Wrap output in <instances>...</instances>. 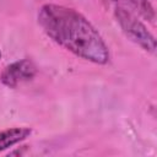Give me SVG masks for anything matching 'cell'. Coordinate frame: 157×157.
Instances as JSON below:
<instances>
[{"mask_svg": "<svg viewBox=\"0 0 157 157\" xmlns=\"http://www.w3.org/2000/svg\"><path fill=\"white\" fill-rule=\"evenodd\" d=\"M38 23L56 44L93 64L109 61V50L94 26L78 11L56 4H44L38 12Z\"/></svg>", "mask_w": 157, "mask_h": 157, "instance_id": "obj_1", "label": "cell"}, {"mask_svg": "<svg viewBox=\"0 0 157 157\" xmlns=\"http://www.w3.org/2000/svg\"><path fill=\"white\" fill-rule=\"evenodd\" d=\"M114 17L123 33L135 44L148 53L156 50V38L147 27L126 7L117 5L114 7Z\"/></svg>", "mask_w": 157, "mask_h": 157, "instance_id": "obj_2", "label": "cell"}, {"mask_svg": "<svg viewBox=\"0 0 157 157\" xmlns=\"http://www.w3.org/2000/svg\"><path fill=\"white\" fill-rule=\"evenodd\" d=\"M37 74L36 64L29 59H21L7 65L1 75L0 81L9 88H16L18 85L32 80Z\"/></svg>", "mask_w": 157, "mask_h": 157, "instance_id": "obj_3", "label": "cell"}, {"mask_svg": "<svg viewBox=\"0 0 157 157\" xmlns=\"http://www.w3.org/2000/svg\"><path fill=\"white\" fill-rule=\"evenodd\" d=\"M32 129L21 126V128H9L0 131V152L20 144L21 141L29 137Z\"/></svg>", "mask_w": 157, "mask_h": 157, "instance_id": "obj_4", "label": "cell"}, {"mask_svg": "<svg viewBox=\"0 0 157 157\" xmlns=\"http://www.w3.org/2000/svg\"><path fill=\"white\" fill-rule=\"evenodd\" d=\"M126 2L131 9H134V11H136L145 20L150 22L155 21V17H156L155 10L148 0H126Z\"/></svg>", "mask_w": 157, "mask_h": 157, "instance_id": "obj_5", "label": "cell"}, {"mask_svg": "<svg viewBox=\"0 0 157 157\" xmlns=\"http://www.w3.org/2000/svg\"><path fill=\"white\" fill-rule=\"evenodd\" d=\"M0 58H1V52H0Z\"/></svg>", "mask_w": 157, "mask_h": 157, "instance_id": "obj_6", "label": "cell"}]
</instances>
